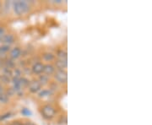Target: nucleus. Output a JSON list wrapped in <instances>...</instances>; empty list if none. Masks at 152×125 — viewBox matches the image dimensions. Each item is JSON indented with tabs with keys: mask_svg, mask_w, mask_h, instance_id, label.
<instances>
[{
	"mask_svg": "<svg viewBox=\"0 0 152 125\" xmlns=\"http://www.w3.org/2000/svg\"><path fill=\"white\" fill-rule=\"evenodd\" d=\"M51 95V92L48 91V90H43L42 91H41L40 94H39V96H40V97H48Z\"/></svg>",
	"mask_w": 152,
	"mask_h": 125,
	"instance_id": "nucleus-14",
	"label": "nucleus"
},
{
	"mask_svg": "<svg viewBox=\"0 0 152 125\" xmlns=\"http://www.w3.org/2000/svg\"><path fill=\"white\" fill-rule=\"evenodd\" d=\"M2 65V63H1V60H0V66Z\"/></svg>",
	"mask_w": 152,
	"mask_h": 125,
	"instance_id": "nucleus-21",
	"label": "nucleus"
},
{
	"mask_svg": "<svg viewBox=\"0 0 152 125\" xmlns=\"http://www.w3.org/2000/svg\"><path fill=\"white\" fill-rule=\"evenodd\" d=\"M22 125H35L32 123H31V122H26V123H25V124H23Z\"/></svg>",
	"mask_w": 152,
	"mask_h": 125,
	"instance_id": "nucleus-18",
	"label": "nucleus"
},
{
	"mask_svg": "<svg viewBox=\"0 0 152 125\" xmlns=\"http://www.w3.org/2000/svg\"><path fill=\"white\" fill-rule=\"evenodd\" d=\"M43 58L46 61H52V60L54 59V55H53L52 53H45L43 55Z\"/></svg>",
	"mask_w": 152,
	"mask_h": 125,
	"instance_id": "nucleus-13",
	"label": "nucleus"
},
{
	"mask_svg": "<svg viewBox=\"0 0 152 125\" xmlns=\"http://www.w3.org/2000/svg\"><path fill=\"white\" fill-rule=\"evenodd\" d=\"M3 88H2V86H1V84H0V92H3V90H2Z\"/></svg>",
	"mask_w": 152,
	"mask_h": 125,
	"instance_id": "nucleus-20",
	"label": "nucleus"
},
{
	"mask_svg": "<svg viewBox=\"0 0 152 125\" xmlns=\"http://www.w3.org/2000/svg\"><path fill=\"white\" fill-rule=\"evenodd\" d=\"M10 125H22L20 123H19V122H14L13 124H11Z\"/></svg>",
	"mask_w": 152,
	"mask_h": 125,
	"instance_id": "nucleus-19",
	"label": "nucleus"
},
{
	"mask_svg": "<svg viewBox=\"0 0 152 125\" xmlns=\"http://www.w3.org/2000/svg\"><path fill=\"white\" fill-rule=\"evenodd\" d=\"M48 81V75H42L40 77V84H47Z\"/></svg>",
	"mask_w": 152,
	"mask_h": 125,
	"instance_id": "nucleus-15",
	"label": "nucleus"
},
{
	"mask_svg": "<svg viewBox=\"0 0 152 125\" xmlns=\"http://www.w3.org/2000/svg\"><path fill=\"white\" fill-rule=\"evenodd\" d=\"M54 77L55 79L59 82V83L65 84L67 80H68L67 72L64 70H62V69H58L56 72H54Z\"/></svg>",
	"mask_w": 152,
	"mask_h": 125,
	"instance_id": "nucleus-3",
	"label": "nucleus"
},
{
	"mask_svg": "<svg viewBox=\"0 0 152 125\" xmlns=\"http://www.w3.org/2000/svg\"><path fill=\"white\" fill-rule=\"evenodd\" d=\"M20 54H21V50L19 48H13L11 50L10 56L11 58H14V59L18 58L20 56Z\"/></svg>",
	"mask_w": 152,
	"mask_h": 125,
	"instance_id": "nucleus-9",
	"label": "nucleus"
},
{
	"mask_svg": "<svg viewBox=\"0 0 152 125\" xmlns=\"http://www.w3.org/2000/svg\"><path fill=\"white\" fill-rule=\"evenodd\" d=\"M9 101V96L8 95L4 92H0V102L6 103Z\"/></svg>",
	"mask_w": 152,
	"mask_h": 125,
	"instance_id": "nucleus-11",
	"label": "nucleus"
},
{
	"mask_svg": "<svg viewBox=\"0 0 152 125\" xmlns=\"http://www.w3.org/2000/svg\"><path fill=\"white\" fill-rule=\"evenodd\" d=\"M58 57L59 58V59H64V60H67V53L65 51H58Z\"/></svg>",
	"mask_w": 152,
	"mask_h": 125,
	"instance_id": "nucleus-12",
	"label": "nucleus"
},
{
	"mask_svg": "<svg viewBox=\"0 0 152 125\" xmlns=\"http://www.w3.org/2000/svg\"><path fill=\"white\" fill-rule=\"evenodd\" d=\"M0 8H1V4H0Z\"/></svg>",
	"mask_w": 152,
	"mask_h": 125,
	"instance_id": "nucleus-22",
	"label": "nucleus"
},
{
	"mask_svg": "<svg viewBox=\"0 0 152 125\" xmlns=\"http://www.w3.org/2000/svg\"><path fill=\"white\" fill-rule=\"evenodd\" d=\"M10 50V48L8 45H4V46L0 47V57L4 56Z\"/></svg>",
	"mask_w": 152,
	"mask_h": 125,
	"instance_id": "nucleus-10",
	"label": "nucleus"
},
{
	"mask_svg": "<svg viewBox=\"0 0 152 125\" xmlns=\"http://www.w3.org/2000/svg\"><path fill=\"white\" fill-rule=\"evenodd\" d=\"M67 66H68L67 60L58 59V61H56V67H57L58 69H62V70H64V69L67 68Z\"/></svg>",
	"mask_w": 152,
	"mask_h": 125,
	"instance_id": "nucleus-7",
	"label": "nucleus"
},
{
	"mask_svg": "<svg viewBox=\"0 0 152 125\" xmlns=\"http://www.w3.org/2000/svg\"><path fill=\"white\" fill-rule=\"evenodd\" d=\"M14 40H15V38H14V37H13L12 35H4L1 42H2L3 43H4V45L10 46V44H12L14 42Z\"/></svg>",
	"mask_w": 152,
	"mask_h": 125,
	"instance_id": "nucleus-6",
	"label": "nucleus"
},
{
	"mask_svg": "<svg viewBox=\"0 0 152 125\" xmlns=\"http://www.w3.org/2000/svg\"><path fill=\"white\" fill-rule=\"evenodd\" d=\"M41 87H42V85L37 80H34V81L29 83V90L31 92H38L41 90Z\"/></svg>",
	"mask_w": 152,
	"mask_h": 125,
	"instance_id": "nucleus-4",
	"label": "nucleus"
},
{
	"mask_svg": "<svg viewBox=\"0 0 152 125\" xmlns=\"http://www.w3.org/2000/svg\"><path fill=\"white\" fill-rule=\"evenodd\" d=\"M42 113L45 118L50 119V118H53L54 117L56 112H55V109L53 107H52L51 105H46L42 109Z\"/></svg>",
	"mask_w": 152,
	"mask_h": 125,
	"instance_id": "nucleus-2",
	"label": "nucleus"
},
{
	"mask_svg": "<svg viewBox=\"0 0 152 125\" xmlns=\"http://www.w3.org/2000/svg\"><path fill=\"white\" fill-rule=\"evenodd\" d=\"M5 35V31L3 27H0V42L2 41V39L4 37V36Z\"/></svg>",
	"mask_w": 152,
	"mask_h": 125,
	"instance_id": "nucleus-16",
	"label": "nucleus"
},
{
	"mask_svg": "<svg viewBox=\"0 0 152 125\" xmlns=\"http://www.w3.org/2000/svg\"><path fill=\"white\" fill-rule=\"evenodd\" d=\"M30 10V6L26 1H16L14 3V10L17 15L26 14Z\"/></svg>",
	"mask_w": 152,
	"mask_h": 125,
	"instance_id": "nucleus-1",
	"label": "nucleus"
},
{
	"mask_svg": "<svg viewBox=\"0 0 152 125\" xmlns=\"http://www.w3.org/2000/svg\"><path fill=\"white\" fill-rule=\"evenodd\" d=\"M55 72V69L54 67L51 64H47V65H44V69H43V73L46 74L47 75H53V73Z\"/></svg>",
	"mask_w": 152,
	"mask_h": 125,
	"instance_id": "nucleus-8",
	"label": "nucleus"
},
{
	"mask_svg": "<svg viewBox=\"0 0 152 125\" xmlns=\"http://www.w3.org/2000/svg\"><path fill=\"white\" fill-rule=\"evenodd\" d=\"M22 114L26 115V116H28V115H31V111H29L27 108H24L21 111Z\"/></svg>",
	"mask_w": 152,
	"mask_h": 125,
	"instance_id": "nucleus-17",
	"label": "nucleus"
},
{
	"mask_svg": "<svg viewBox=\"0 0 152 125\" xmlns=\"http://www.w3.org/2000/svg\"><path fill=\"white\" fill-rule=\"evenodd\" d=\"M43 69H44V64H42V63H37L35 64L32 67V71L33 73L37 74V75H39L41 73L43 72Z\"/></svg>",
	"mask_w": 152,
	"mask_h": 125,
	"instance_id": "nucleus-5",
	"label": "nucleus"
}]
</instances>
